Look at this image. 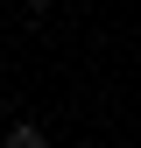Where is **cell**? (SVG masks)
I'll use <instances>...</instances> for the list:
<instances>
[{
    "label": "cell",
    "instance_id": "6da1fadb",
    "mask_svg": "<svg viewBox=\"0 0 141 148\" xmlns=\"http://www.w3.org/2000/svg\"><path fill=\"white\" fill-rule=\"evenodd\" d=\"M0 148H49V134H42L35 120H14L7 134H0Z\"/></svg>",
    "mask_w": 141,
    "mask_h": 148
},
{
    "label": "cell",
    "instance_id": "7a4b0ae2",
    "mask_svg": "<svg viewBox=\"0 0 141 148\" xmlns=\"http://www.w3.org/2000/svg\"><path fill=\"white\" fill-rule=\"evenodd\" d=\"M14 7H28V14H42V7H49V0H14Z\"/></svg>",
    "mask_w": 141,
    "mask_h": 148
}]
</instances>
